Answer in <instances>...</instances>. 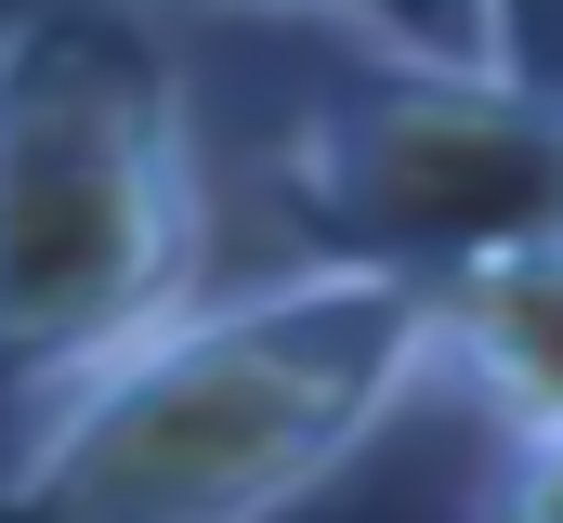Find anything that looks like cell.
<instances>
[{"mask_svg":"<svg viewBox=\"0 0 563 523\" xmlns=\"http://www.w3.org/2000/svg\"><path fill=\"white\" fill-rule=\"evenodd\" d=\"M445 380V301L276 262L144 327L0 445V523H276Z\"/></svg>","mask_w":563,"mask_h":523,"instance_id":"obj_1","label":"cell"},{"mask_svg":"<svg viewBox=\"0 0 563 523\" xmlns=\"http://www.w3.org/2000/svg\"><path fill=\"white\" fill-rule=\"evenodd\" d=\"M210 119L170 13L53 0L0 26V392L92 380L210 301Z\"/></svg>","mask_w":563,"mask_h":523,"instance_id":"obj_2","label":"cell"},{"mask_svg":"<svg viewBox=\"0 0 563 523\" xmlns=\"http://www.w3.org/2000/svg\"><path fill=\"white\" fill-rule=\"evenodd\" d=\"M354 53L341 92H301L263 131V197L288 262H354L407 288H472L498 262L563 249V79L525 66L511 26H328Z\"/></svg>","mask_w":563,"mask_h":523,"instance_id":"obj_3","label":"cell"},{"mask_svg":"<svg viewBox=\"0 0 563 523\" xmlns=\"http://www.w3.org/2000/svg\"><path fill=\"white\" fill-rule=\"evenodd\" d=\"M445 392H472L498 419V445L563 432V249L445 288Z\"/></svg>","mask_w":563,"mask_h":523,"instance_id":"obj_4","label":"cell"},{"mask_svg":"<svg viewBox=\"0 0 563 523\" xmlns=\"http://www.w3.org/2000/svg\"><path fill=\"white\" fill-rule=\"evenodd\" d=\"M472 523H563V432H551V445H498Z\"/></svg>","mask_w":563,"mask_h":523,"instance_id":"obj_5","label":"cell"}]
</instances>
